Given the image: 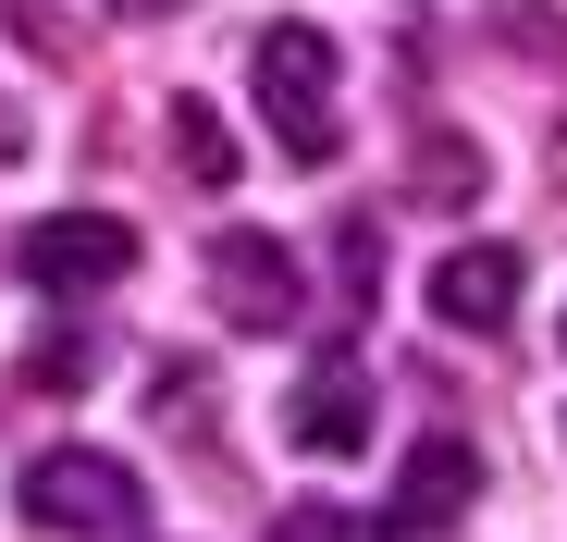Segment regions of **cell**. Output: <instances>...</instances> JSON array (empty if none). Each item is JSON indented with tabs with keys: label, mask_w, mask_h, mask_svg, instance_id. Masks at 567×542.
I'll return each instance as SVG.
<instances>
[{
	"label": "cell",
	"mask_w": 567,
	"mask_h": 542,
	"mask_svg": "<svg viewBox=\"0 0 567 542\" xmlns=\"http://www.w3.org/2000/svg\"><path fill=\"white\" fill-rule=\"evenodd\" d=\"M13 271H25L38 296H100V284L136 271V222H112V210H50V222H25Z\"/></svg>",
	"instance_id": "cell-3"
},
{
	"label": "cell",
	"mask_w": 567,
	"mask_h": 542,
	"mask_svg": "<svg viewBox=\"0 0 567 542\" xmlns=\"http://www.w3.org/2000/svg\"><path fill=\"white\" fill-rule=\"evenodd\" d=\"M518 284H530L518 247H444L432 259V321L444 333H506L518 321Z\"/></svg>",
	"instance_id": "cell-6"
},
{
	"label": "cell",
	"mask_w": 567,
	"mask_h": 542,
	"mask_svg": "<svg viewBox=\"0 0 567 542\" xmlns=\"http://www.w3.org/2000/svg\"><path fill=\"white\" fill-rule=\"evenodd\" d=\"M173 148H185V173H198V186H235V136H223L210 100H173Z\"/></svg>",
	"instance_id": "cell-8"
},
{
	"label": "cell",
	"mask_w": 567,
	"mask_h": 542,
	"mask_svg": "<svg viewBox=\"0 0 567 542\" xmlns=\"http://www.w3.org/2000/svg\"><path fill=\"white\" fill-rule=\"evenodd\" d=\"M468 493H482V457H468L456 431H432L420 457H408V481H395V530H456Z\"/></svg>",
	"instance_id": "cell-7"
},
{
	"label": "cell",
	"mask_w": 567,
	"mask_h": 542,
	"mask_svg": "<svg viewBox=\"0 0 567 542\" xmlns=\"http://www.w3.org/2000/svg\"><path fill=\"white\" fill-rule=\"evenodd\" d=\"M420 198H482V148L468 136H420Z\"/></svg>",
	"instance_id": "cell-9"
},
{
	"label": "cell",
	"mask_w": 567,
	"mask_h": 542,
	"mask_svg": "<svg viewBox=\"0 0 567 542\" xmlns=\"http://www.w3.org/2000/svg\"><path fill=\"white\" fill-rule=\"evenodd\" d=\"M259 542H383V530H370L358 505H284V518H271Z\"/></svg>",
	"instance_id": "cell-10"
},
{
	"label": "cell",
	"mask_w": 567,
	"mask_h": 542,
	"mask_svg": "<svg viewBox=\"0 0 567 542\" xmlns=\"http://www.w3.org/2000/svg\"><path fill=\"white\" fill-rule=\"evenodd\" d=\"M124 13H148V25H161V13H185V0H124Z\"/></svg>",
	"instance_id": "cell-12"
},
{
	"label": "cell",
	"mask_w": 567,
	"mask_h": 542,
	"mask_svg": "<svg viewBox=\"0 0 567 542\" xmlns=\"http://www.w3.org/2000/svg\"><path fill=\"white\" fill-rule=\"evenodd\" d=\"M210 309L235 321V333H297L309 321V284H297V247L284 234H210Z\"/></svg>",
	"instance_id": "cell-4"
},
{
	"label": "cell",
	"mask_w": 567,
	"mask_h": 542,
	"mask_svg": "<svg viewBox=\"0 0 567 542\" xmlns=\"http://www.w3.org/2000/svg\"><path fill=\"white\" fill-rule=\"evenodd\" d=\"M247 86H259V124H271V148L284 160H333L346 148V100H333V38L321 25H259V50H247Z\"/></svg>",
	"instance_id": "cell-1"
},
{
	"label": "cell",
	"mask_w": 567,
	"mask_h": 542,
	"mask_svg": "<svg viewBox=\"0 0 567 542\" xmlns=\"http://www.w3.org/2000/svg\"><path fill=\"white\" fill-rule=\"evenodd\" d=\"M136 469L124 457H100V444H50V457L25 469V518L38 530H62V542H112V530H136Z\"/></svg>",
	"instance_id": "cell-2"
},
{
	"label": "cell",
	"mask_w": 567,
	"mask_h": 542,
	"mask_svg": "<svg viewBox=\"0 0 567 542\" xmlns=\"http://www.w3.org/2000/svg\"><path fill=\"white\" fill-rule=\"evenodd\" d=\"M86 357H100L86 333H38V357H25V371H38V383H86Z\"/></svg>",
	"instance_id": "cell-11"
},
{
	"label": "cell",
	"mask_w": 567,
	"mask_h": 542,
	"mask_svg": "<svg viewBox=\"0 0 567 542\" xmlns=\"http://www.w3.org/2000/svg\"><path fill=\"white\" fill-rule=\"evenodd\" d=\"M284 431H297L309 457H358V444H370V371H358V345H321L309 357V383L284 395Z\"/></svg>",
	"instance_id": "cell-5"
}]
</instances>
